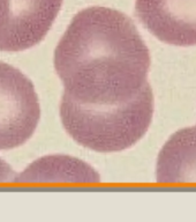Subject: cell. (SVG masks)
Wrapping results in <instances>:
<instances>
[{
  "label": "cell",
  "instance_id": "2",
  "mask_svg": "<svg viewBox=\"0 0 196 222\" xmlns=\"http://www.w3.org/2000/svg\"><path fill=\"white\" fill-rule=\"evenodd\" d=\"M154 115L149 82L130 101L95 106L62 95L60 117L68 134L80 145L97 152H119L135 145L145 134Z\"/></svg>",
  "mask_w": 196,
  "mask_h": 222
},
{
  "label": "cell",
  "instance_id": "1",
  "mask_svg": "<svg viewBox=\"0 0 196 222\" xmlns=\"http://www.w3.org/2000/svg\"><path fill=\"white\" fill-rule=\"evenodd\" d=\"M54 67L65 95L112 106L133 100L148 84L150 53L124 13L89 7L74 16L58 43Z\"/></svg>",
  "mask_w": 196,
  "mask_h": 222
},
{
  "label": "cell",
  "instance_id": "4",
  "mask_svg": "<svg viewBox=\"0 0 196 222\" xmlns=\"http://www.w3.org/2000/svg\"><path fill=\"white\" fill-rule=\"evenodd\" d=\"M62 0H0V50L22 51L50 30Z\"/></svg>",
  "mask_w": 196,
  "mask_h": 222
},
{
  "label": "cell",
  "instance_id": "3",
  "mask_svg": "<svg viewBox=\"0 0 196 222\" xmlns=\"http://www.w3.org/2000/svg\"><path fill=\"white\" fill-rule=\"evenodd\" d=\"M39 117V101L31 81L0 62V150L19 147L30 139Z\"/></svg>",
  "mask_w": 196,
  "mask_h": 222
},
{
  "label": "cell",
  "instance_id": "5",
  "mask_svg": "<svg viewBox=\"0 0 196 222\" xmlns=\"http://www.w3.org/2000/svg\"><path fill=\"white\" fill-rule=\"evenodd\" d=\"M135 12L158 40L176 46L196 45V0H136Z\"/></svg>",
  "mask_w": 196,
  "mask_h": 222
},
{
  "label": "cell",
  "instance_id": "7",
  "mask_svg": "<svg viewBox=\"0 0 196 222\" xmlns=\"http://www.w3.org/2000/svg\"><path fill=\"white\" fill-rule=\"evenodd\" d=\"M99 175L87 163L65 155H52L37 160L16 175V183H98Z\"/></svg>",
  "mask_w": 196,
  "mask_h": 222
},
{
  "label": "cell",
  "instance_id": "8",
  "mask_svg": "<svg viewBox=\"0 0 196 222\" xmlns=\"http://www.w3.org/2000/svg\"><path fill=\"white\" fill-rule=\"evenodd\" d=\"M16 177L15 171L10 168L8 163L0 160V183H9L14 182Z\"/></svg>",
  "mask_w": 196,
  "mask_h": 222
},
{
  "label": "cell",
  "instance_id": "6",
  "mask_svg": "<svg viewBox=\"0 0 196 222\" xmlns=\"http://www.w3.org/2000/svg\"><path fill=\"white\" fill-rule=\"evenodd\" d=\"M157 182L196 183V125L180 130L164 145L157 162Z\"/></svg>",
  "mask_w": 196,
  "mask_h": 222
}]
</instances>
